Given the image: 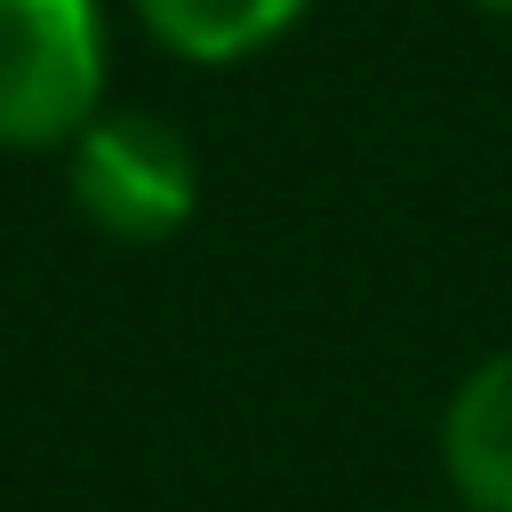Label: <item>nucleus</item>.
Instances as JSON below:
<instances>
[{
  "label": "nucleus",
  "instance_id": "5",
  "mask_svg": "<svg viewBox=\"0 0 512 512\" xmlns=\"http://www.w3.org/2000/svg\"><path fill=\"white\" fill-rule=\"evenodd\" d=\"M464 8H480V16H496V24H512V0H464Z\"/></svg>",
  "mask_w": 512,
  "mask_h": 512
},
{
  "label": "nucleus",
  "instance_id": "3",
  "mask_svg": "<svg viewBox=\"0 0 512 512\" xmlns=\"http://www.w3.org/2000/svg\"><path fill=\"white\" fill-rule=\"evenodd\" d=\"M440 472L456 512H512V344L456 376L440 408Z\"/></svg>",
  "mask_w": 512,
  "mask_h": 512
},
{
  "label": "nucleus",
  "instance_id": "1",
  "mask_svg": "<svg viewBox=\"0 0 512 512\" xmlns=\"http://www.w3.org/2000/svg\"><path fill=\"white\" fill-rule=\"evenodd\" d=\"M112 88L104 0H0V152H64Z\"/></svg>",
  "mask_w": 512,
  "mask_h": 512
},
{
  "label": "nucleus",
  "instance_id": "4",
  "mask_svg": "<svg viewBox=\"0 0 512 512\" xmlns=\"http://www.w3.org/2000/svg\"><path fill=\"white\" fill-rule=\"evenodd\" d=\"M128 8L184 64H248L312 16V0H128Z\"/></svg>",
  "mask_w": 512,
  "mask_h": 512
},
{
  "label": "nucleus",
  "instance_id": "2",
  "mask_svg": "<svg viewBox=\"0 0 512 512\" xmlns=\"http://www.w3.org/2000/svg\"><path fill=\"white\" fill-rule=\"evenodd\" d=\"M64 192L80 224H96L120 248H160L200 216V152L176 120L104 104L64 144Z\"/></svg>",
  "mask_w": 512,
  "mask_h": 512
}]
</instances>
